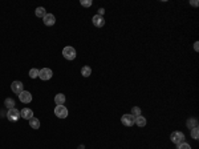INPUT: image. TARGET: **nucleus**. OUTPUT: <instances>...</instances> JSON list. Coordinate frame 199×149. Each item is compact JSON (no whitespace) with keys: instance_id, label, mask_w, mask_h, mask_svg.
Returning a JSON list of instances; mask_svg holds the SVG:
<instances>
[{"instance_id":"obj_1","label":"nucleus","mask_w":199,"mask_h":149,"mask_svg":"<svg viewBox=\"0 0 199 149\" xmlns=\"http://www.w3.org/2000/svg\"><path fill=\"white\" fill-rule=\"evenodd\" d=\"M76 49L73 47H65L62 49V56L65 57L67 60H75L76 59Z\"/></svg>"},{"instance_id":"obj_2","label":"nucleus","mask_w":199,"mask_h":149,"mask_svg":"<svg viewBox=\"0 0 199 149\" xmlns=\"http://www.w3.org/2000/svg\"><path fill=\"white\" fill-rule=\"evenodd\" d=\"M170 140H171L174 144H182V142H184V134L182 133V132H173L171 133V136H170Z\"/></svg>"},{"instance_id":"obj_3","label":"nucleus","mask_w":199,"mask_h":149,"mask_svg":"<svg viewBox=\"0 0 199 149\" xmlns=\"http://www.w3.org/2000/svg\"><path fill=\"white\" fill-rule=\"evenodd\" d=\"M55 114L59 119H65V117H68L67 107H64V105H57V107L55 108Z\"/></svg>"},{"instance_id":"obj_4","label":"nucleus","mask_w":199,"mask_h":149,"mask_svg":"<svg viewBox=\"0 0 199 149\" xmlns=\"http://www.w3.org/2000/svg\"><path fill=\"white\" fill-rule=\"evenodd\" d=\"M121 121L125 127H133L134 125V121H135V117L133 114H124L121 117Z\"/></svg>"},{"instance_id":"obj_5","label":"nucleus","mask_w":199,"mask_h":149,"mask_svg":"<svg viewBox=\"0 0 199 149\" xmlns=\"http://www.w3.org/2000/svg\"><path fill=\"white\" fill-rule=\"evenodd\" d=\"M52 76H53V72L49 68H42V69L39 71V77L41 80H50Z\"/></svg>"},{"instance_id":"obj_6","label":"nucleus","mask_w":199,"mask_h":149,"mask_svg":"<svg viewBox=\"0 0 199 149\" xmlns=\"http://www.w3.org/2000/svg\"><path fill=\"white\" fill-rule=\"evenodd\" d=\"M7 119L10 120V121H12V122L18 121V120L20 119V111H18L16 108L10 109V111H8V113H7Z\"/></svg>"},{"instance_id":"obj_7","label":"nucleus","mask_w":199,"mask_h":149,"mask_svg":"<svg viewBox=\"0 0 199 149\" xmlns=\"http://www.w3.org/2000/svg\"><path fill=\"white\" fill-rule=\"evenodd\" d=\"M19 99H20V101L24 103V104H29V103L32 101V94L28 92V91H23V92L19 94Z\"/></svg>"},{"instance_id":"obj_8","label":"nucleus","mask_w":199,"mask_h":149,"mask_svg":"<svg viewBox=\"0 0 199 149\" xmlns=\"http://www.w3.org/2000/svg\"><path fill=\"white\" fill-rule=\"evenodd\" d=\"M23 83L21 81H13L12 84H11V89H12V92L13 93H18V94H20L23 92Z\"/></svg>"},{"instance_id":"obj_9","label":"nucleus","mask_w":199,"mask_h":149,"mask_svg":"<svg viewBox=\"0 0 199 149\" xmlns=\"http://www.w3.org/2000/svg\"><path fill=\"white\" fill-rule=\"evenodd\" d=\"M92 21H93V25H96V27H98V28H101V27H104V25H105L104 16L94 15V16H93V19H92Z\"/></svg>"},{"instance_id":"obj_10","label":"nucleus","mask_w":199,"mask_h":149,"mask_svg":"<svg viewBox=\"0 0 199 149\" xmlns=\"http://www.w3.org/2000/svg\"><path fill=\"white\" fill-rule=\"evenodd\" d=\"M42 21H44L45 25L50 27V25H53V24L56 23V18L52 15V13H47V15L44 16V19H42Z\"/></svg>"},{"instance_id":"obj_11","label":"nucleus","mask_w":199,"mask_h":149,"mask_svg":"<svg viewBox=\"0 0 199 149\" xmlns=\"http://www.w3.org/2000/svg\"><path fill=\"white\" fill-rule=\"evenodd\" d=\"M20 117H23V119H25V120H31L33 117L32 109H29V108H24V109H21V112H20Z\"/></svg>"},{"instance_id":"obj_12","label":"nucleus","mask_w":199,"mask_h":149,"mask_svg":"<svg viewBox=\"0 0 199 149\" xmlns=\"http://www.w3.org/2000/svg\"><path fill=\"white\" fill-rule=\"evenodd\" d=\"M134 124L137 125V127H139V128L145 127V125H146V119H145L143 116H137V117H135Z\"/></svg>"},{"instance_id":"obj_13","label":"nucleus","mask_w":199,"mask_h":149,"mask_svg":"<svg viewBox=\"0 0 199 149\" xmlns=\"http://www.w3.org/2000/svg\"><path fill=\"white\" fill-rule=\"evenodd\" d=\"M55 103H56V105H64V103H65V96H64V93H57L55 96Z\"/></svg>"},{"instance_id":"obj_14","label":"nucleus","mask_w":199,"mask_h":149,"mask_svg":"<svg viewBox=\"0 0 199 149\" xmlns=\"http://www.w3.org/2000/svg\"><path fill=\"white\" fill-rule=\"evenodd\" d=\"M29 127L32 128V129H39V128H40V121H39V119H36V117H32V119L29 120Z\"/></svg>"},{"instance_id":"obj_15","label":"nucleus","mask_w":199,"mask_h":149,"mask_svg":"<svg viewBox=\"0 0 199 149\" xmlns=\"http://www.w3.org/2000/svg\"><path fill=\"white\" fill-rule=\"evenodd\" d=\"M35 13H36V16H37V18H42V19H44V16L47 15V11H45L44 7H37V8H36V11H35Z\"/></svg>"},{"instance_id":"obj_16","label":"nucleus","mask_w":199,"mask_h":149,"mask_svg":"<svg viewBox=\"0 0 199 149\" xmlns=\"http://www.w3.org/2000/svg\"><path fill=\"white\" fill-rule=\"evenodd\" d=\"M187 128H189L190 131L194 129V128H198V121L195 119H189L187 120Z\"/></svg>"},{"instance_id":"obj_17","label":"nucleus","mask_w":199,"mask_h":149,"mask_svg":"<svg viewBox=\"0 0 199 149\" xmlns=\"http://www.w3.org/2000/svg\"><path fill=\"white\" fill-rule=\"evenodd\" d=\"M90 73H92V69H90V67H88V65H85V67L81 68V74L84 77H89Z\"/></svg>"},{"instance_id":"obj_18","label":"nucleus","mask_w":199,"mask_h":149,"mask_svg":"<svg viewBox=\"0 0 199 149\" xmlns=\"http://www.w3.org/2000/svg\"><path fill=\"white\" fill-rule=\"evenodd\" d=\"M4 104H5V107H7L8 109H12V108L15 107V100H13V99H5Z\"/></svg>"},{"instance_id":"obj_19","label":"nucleus","mask_w":199,"mask_h":149,"mask_svg":"<svg viewBox=\"0 0 199 149\" xmlns=\"http://www.w3.org/2000/svg\"><path fill=\"white\" fill-rule=\"evenodd\" d=\"M29 77L31 79H36V77H39V69L32 68V69L29 71Z\"/></svg>"},{"instance_id":"obj_20","label":"nucleus","mask_w":199,"mask_h":149,"mask_svg":"<svg viewBox=\"0 0 199 149\" xmlns=\"http://www.w3.org/2000/svg\"><path fill=\"white\" fill-rule=\"evenodd\" d=\"M130 114H133L134 117L141 116V108H138V107H133V108H132V113H130Z\"/></svg>"},{"instance_id":"obj_21","label":"nucleus","mask_w":199,"mask_h":149,"mask_svg":"<svg viewBox=\"0 0 199 149\" xmlns=\"http://www.w3.org/2000/svg\"><path fill=\"white\" fill-rule=\"evenodd\" d=\"M191 137L194 140H198L199 139V129L198 128H194V129H191Z\"/></svg>"},{"instance_id":"obj_22","label":"nucleus","mask_w":199,"mask_h":149,"mask_svg":"<svg viewBox=\"0 0 199 149\" xmlns=\"http://www.w3.org/2000/svg\"><path fill=\"white\" fill-rule=\"evenodd\" d=\"M80 3H81V5H82V7H86V8L92 5V0H81Z\"/></svg>"},{"instance_id":"obj_23","label":"nucleus","mask_w":199,"mask_h":149,"mask_svg":"<svg viewBox=\"0 0 199 149\" xmlns=\"http://www.w3.org/2000/svg\"><path fill=\"white\" fill-rule=\"evenodd\" d=\"M178 149H191V147L187 142H182V144L178 145Z\"/></svg>"},{"instance_id":"obj_24","label":"nucleus","mask_w":199,"mask_h":149,"mask_svg":"<svg viewBox=\"0 0 199 149\" xmlns=\"http://www.w3.org/2000/svg\"><path fill=\"white\" fill-rule=\"evenodd\" d=\"M104 13H105V10H104V8H100V10H98V15L100 16H104Z\"/></svg>"},{"instance_id":"obj_25","label":"nucleus","mask_w":199,"mask_h":149,"mask_svg":"<svg viewBox=\"0 0 199 149\" xmlns=\"http://www.w3.org/2000/svg\"><path fill=\"white\" fill-rule=\"evenodd\" d=\"M190 4H191V5H194V7H198V4H199V3L197 1V0H194V1H190Z\"/></svg>"},{"instance_id":"obj_26","label":"nucleus","mask_w":199,"mask_h":149,"mask_svg":"<svg viewBox=\"0 0 199 149\" xmlns=\"http://www.w3.org/2000/svg\"><path fill=\"white\" fill-rule=\"evenodd\" d=\"M194 49H195V51H198V49H199V43H198V41L194 44Z\"/></svg>"}]
</instances>
